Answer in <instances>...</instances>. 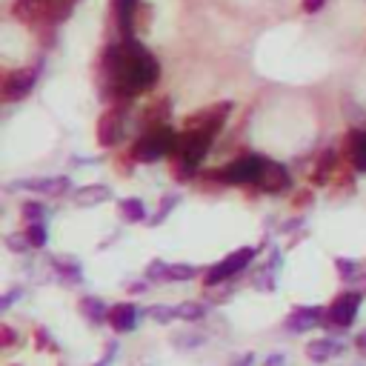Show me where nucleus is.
<instances>
[{"instance_id": "cd10ccee", "label": "nucleus", "mask_w": 366, "mask_h": 366, "mask_svg": "<svg viewBox=\"0 0 366 366\" xmlns=\"http://www.w3.org/2000/svg\"><path fill=\"white\" fill-rule=\"evenodd\" d=\"M358 349H360V352H363V355H366V332H363V335H360V338H358Z\"/></svg>"}, {"instance_id": "2eb2a0df", "label": "nucleus", "mask_w": 366, "mask_h": 366, "mask_svg": "<svg viewBox=\"0 0 366 366\" xmlns=\"http://www.w3.org/2000/svg\"><path fill=\"white\" fill-rule=\"evenodd\" d=\"M81 312L83 315H89V318H94V321H103V318H109V309H103V303H97V301H81Z\"/></svg>"}, {"instance_id": "4be33fe9", "label": "nucleus", "mask_w": 366, "mask_h": 366, "mask_svg": "<svg viewBox=\"0 0 366 366\" xmlns=\"http://www.w3.org/2000/svg\"><path fill=\"white\" fill-rule=\"evenodd\" d=\"M75 3H78V0H58V17L63 20L72 12V6H75Z\"/></svg>"}, {"instance_id": "0eeeda50", "label": "nucleus", "mask_w": 366, "mask_h": 366, "mask_svg": "<svg viewBox=\"0 0 366 366\" xmlns=\"http://www.w3.org/2000/svg\"><path fill=\"white\" fill-rule=\"evenodd\" d=\"M120 138H124V112H120V106H115L97 120V143L115 146Z\"/></svg>"}, {"instance_id": "a211bd4d", "label": "nucleus", "mask_w": 366, "mask_h": 366, "mask_svg": "<svg viewBox=\"0 0 366 366\" xmlns=\"http://www.w3.org/2000/svg\"><path fill=\"white\" fill-rule=\"evenodd\" d=\"M149 315H152L155 321H160V324H169V321H172L175 315H178V309H169V306H152Z\"/></svg>"}, {"instance_id": "bb28decb", "label": "nucleus", "mask_w": 366, "mask_h": 366, "mask_svg": "<svg viewBox=\"0 0 366 366\" xmlns=\"http://www.w3.org/2000/svg\"><path fill=\"white\" fill-rule=\"evenodd\" d=\"M266 366H283V358H281V355H275V358L266 360Z\"/></svg>"}, {"instance_id": "4468645a", "label": "nucleus", "mask_w": 366, "mask_h": 366, "mask_svg": "<svg viewBox=\"0 0 366 366\" xmlns=\"http://www.w3.org/2000/svg\"><path fill=\"white\" fill-rule=\"evenodd\" d=\"M332 166H335V152H324L321 158H318V172H315V183H324L326 181V175L332 172Z\"/></svg>"}, {"instance_id": "6e6552de", "label": "nucleus", "mask_w": 366, "mask_h": 366, "mask_svg": "<svg viewBox=\"0 0 366 366\" xmlns=\"http://www.w3.org/2000/svg\"><path fill=\"white\" fill-rule=\"evenodd\" d=\"M109 324L115 326V332H132L138 324V309L132 303H115L109 309Z\"/></svg>"}, {"instance_id": "9d476101", "label": "nucleus", "mask_w": 366, "mask_h": 366, "mask_svg": "<svg viewBox=\"0 0 366 366\" xmlns=\"http://www.w3.org/2000/svg\"><path fill=\"white\" fill-rule=\"evenodd\" d=\"M347 155L355 169H366V132H349L347 138Z\"/></svg>"}, {"instance_id": "f3484780", "label": "nucleus", "mask_w": 366, "mask_h": 366, "mask_svg": "<svg viewBox=\"0 0 366 366\" xmlns=\"http://www.w3.org/2000/svg\"><path fill=\"white\" fill-rule=\"evenodd\" d=\"M203 315V306H198V303H183V306H178V318H183V321H198Z\"/></svg>"}, {"instance_id": "393cba45", "label": "nucleus", "mask_w": 366, "mask_h": 366, "mask_svg": "<svg viewBox=\"0 0 366 366\" xmlns=\"http://www.w3.org/2000/svg\"><path fill=\"white\" fill-rule=\"evenodd\" d=\"M338 269L344 272L347 278H352V272H355V263H352V260H338Z\"/></svg>"}, {"instance_id": "6ab92c4d", "label": "nucleus", "mask_w": 366, "mask_h": 366, "mask_svg": "<svg viewBox=\"0 0 366 366\" xmlns=\"http://www.w3.org/2000/svg\"><path fill=\"white\" fill-rule=\"evenodd\" d=\"M146 275H149V281H158V278H169V266L160 263V260H152L149 269H146Z\"/></svg>"}, {"instance_id": "7ed1b4c3", "label": "nucleus", "mask_w": 366, "mask_h": 366, "mask_svg": "<svg viewBox=\"0 0 366 366\" xmlns=\"http://www.w3.org/2000/svg\"><path fill=\"white\" fill-rule=\"evenodd\" d=\"M15 17L23 23H58V0H15Z\"/></svg>"}, {"instance_id": "412c9836", "label": "nucleus", "mask_w": 366, "mask_h": 366, "mask_svg": "<svg viewBox=\"0 0 366 366\" xmlns=\"http://www.w3.org/2000/svg\"><path fill=\"white\" fill-rule=\"evenodd\" d=\"M23 215H26L29 221H40L43 209H40V203H26V209H23Z\"/></svg>"}, {"instance_id": "1a4fd4ad", "label": "nucleus", "mask_w": 366, "mask_h": 366, "mask_svg": "<svg viewBox=\"0 0 366 366\" xmlns=\"http://www.w3.org/2000/svg\"><path fill=\"white\" fill-rule=\"evenodd\" d=\"M266 192H283L289 186V175L281 163H266L263 172H260V181H258Z\"/></svg>"}, {"instance_id": "423d86ee", "label": "nucleus", "mask_w": 366, "mask_h": 366, "mask_svg": "<svg viewBox=\"0 0 366 366\" xmlns=\"http://www.w3.org/2000/svg\"><path fill=\"white\" fill-rule=\"evenodd\" d=\"M252 258H255V249H240V252H235V255L224 258L221 263H215L212 269H209V275H206V283H209V286H215V283H221V281L232 278L235 272L247 269V263H249Z\"/></svg>"}, {"instance_id": "ddd939ff", "label": "nucleus", "mask_w": 366, "mask_h": 366, "mask_svg": "<svg viewBox=\"0 0 366 366\" xmlns=\"http://www.w3.org/2000/svg\"><path fill=\"white\" fill-rule=\"evenodd\" d=\"M120 215H124V221L138 224V221H143V217H146V209H143V203H140V201L129 198V201L120 203Z\"/></svg>"}, {"instance_id": "b1692460", "label": "nucleus", "mask_w": 366, "mask_h": 366, "mask_svg": "<svg viewBox=\"0 0 366 366\" xmlns=\"http://www.w3.org/2000/svg\"><path fill=\"white\" fill-rule=\"evenodd\" d=\"M324 3H326V0H303V12H309V15H312V12H318Z\"/></svg>"}, {"instance_id": "f257e3e1", "label": "nucleus", "mask_w": 366, "mask_h": 366, "mask_svg": "<svg viewBox=\"0 0 366 366\" xmlns=\"http://www.w3.org/2000/svg\"><path fill=\"white\" fill-rule=\"evenodd\" d=\"M175 138H178V135H172L166 126H155V129H149V132H146V135L135 143L132 155H135V160L152 163V160H158L160 155H169V152L175 149Z\"/></svg>"}, {"instance_id": "39448f33", "label": "nucleus", "mask_w": 366, "mask_h": 366, "mask_svg": "<svg viewBox=\"0 0 366 366\" xmlns=\"http://www.w3.org/2000/svg\"><path fill=\"white\" fill-rule=\"evenodd\" d=\"M358 306H360V295L358 292H344L340 298H335V303L326 309V324H335V326H349L358 315Z\"/></svg>"}, {"instance_id": "aec40b11", "label": "nucleus", "mask_w": 366, "mask_h": 366, "mask_svg": "<svg viewBox=\"0 0 366 366\" xmlns=\"http://www.w3.org/2000/svg\"><path fill=\"white\" fill-rule=\"evenodd\" d=\"M169 278L172 281H189V278H194V269L192 266H169Z\"/></svg>"}, {"instance_id": "5701e85b", "label": "nucleus", "mask_w": 366, "mask_h": 366, "mask_svg": "<svg viewBox=\"0 0 366 366\" xmlns=\"http://www.w3.org/2000/svg\"><path fill=\"white\" fill-rule=\"evenodd\" d=\"M178 198H175V194H169V198L163 201V209H158V215H155V221H160V217H166L169 215V209H172V203H175Z\"/></svg>"}, {"instance_id": "20e7f679", "label": "nucleus", "mask_w": 366, "mask_h": 366, "mask_svg": "<svg viewBox=\"0 0 366 366\" xmlns=\"http://www.w3.org/2000/svg\"><path fill=\"white\" fill-rule=\"evenodd\" d=\"M35 78L38 72L35 69H12L3 75V101H20V97H26L35 86Z\"/></svg>"}, {"instance_id": "f03ea898", "label": "nucleus", "mask_w": 366, "mask_h": 366, "mask_svg": "<svg viewBox=\"0 0 366 366\" xmlns=\"http://www.w3.org/2000/svg\"><path fill=\"white\" fill-rule=\"evenodd\" d=\"M263 160L258 155H247V158H238L232 160L229 166L217 169V172H212L209 178H221L224 183H258L260 181V172H263Z\"/></svg>"}, {"instance_id": "9b49d317", "label": "nucleus", "mask_w": 366, "mask_h": 366, "mask_svg": "<svg viewBox=\"0 0 366 366\" xmlns=\"http://www.w3.org/2000/svg\"><path fill=\"white\" fill-rule=\"evenodd\" d=\"M109 198V189H103V186H86V189H81L78 194H75V203L78 206H89V203H97V201H106Z\"/></svg>"}, {"instance_id": "a878e982", "label": "nucleus", "mask_w": 366, "mask_h": 366, "mask_svg": "<svg viewBox=\"0 0 366 366\" xmlns=\"http://www.w3.org/2000/svg\"><path fill=\"white\" fill-rule=\"evenodd\" d=\"M12 340H15V332L9 326H3V347H12Z\"/></svg>"}, {"instance_id": "dca6fc26", "label": "nucleus", "mask_w": 366, "mask_h": 366, "mask_svg": "<svg viewBox=\"0 0 366 366\" xmlns=\"http://www.w3.org/2000/svg\"><path fill=\"white\" fill-rule=\"evenodd\" d=\"M26 243H29V247H43V243H46V229L38 221L26 229Z\"/></svg>"}, {"instance_id": "f8f14e48", "label": "nucleus", "mask_w": 366, "mask_h": 366, "mask_svg": "<svg viewBox=\"0 0 366 366\" xmlns=\"http://www.w3.org/2000/svg\"><path fill=\"white\" fill-rule=\"evenodd\" d=\"M332 352H335V340H329V338L312 340V344L306 347V355H309L312 360H326V358H329Z\"/></svg>"}]
</instances>
